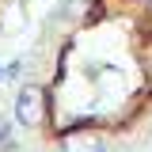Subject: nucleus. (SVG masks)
<instances>
[{"instance_id": "obj_2", "label": "nucleus", "mask_w": 152, "mask_h": 152, "mask_svg": "<svg viewBox=\"0 0 152 152\" xmlns=\"http://www.w3.org/2000/svg\"><path fill=\"white\" fill-rule=\"evenodd\" d=\"M57 152H110L107 133L91 126H76V129L57 133Z\"/></svg>"}, {"instance_id": "obj_3", "label": "nucleus", "mask_w": 152, "mask_h": 152, "mask_svg": "<svg viewBox=\"0 0 152 152\" xmlns=\"http://www.w3.org/2000/svg\"><path fill=\"white\" fill-rule=\"evenodd\" d=\"M8 133H12V126H8V122H4V118H0V145H4V141H8Z\"/></svg>"}, {"instance_id": "obj_1", "label": "nucleus", "mask_w": 152, "mask_h": 152, "mask_svg": "<svg viewBox=\"0 0 152 152\" xmlns=\"http://www.w3.org/2000/svg\"><path fill=\"white\" fill-rule=\"evenodd\" d=\"M15 122L23 126V129H46L50 126V91H46V84H23L15 91Z\"/></svg>"}, {"instance_id": "obj_4", "label": "nucleus", "mask_w": 152, "mask_h": 152, "mask_svg": "<svg viewBox=\"0 0 152 152\" xmlns=\"http://www.w3.org/2000/svg\"><path fill=\"white\" fill-rule=\"evenodd\" d=\"M4 80H8V69H0V84H4Z\"/></svg>"}]
</instances>
